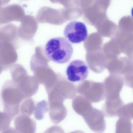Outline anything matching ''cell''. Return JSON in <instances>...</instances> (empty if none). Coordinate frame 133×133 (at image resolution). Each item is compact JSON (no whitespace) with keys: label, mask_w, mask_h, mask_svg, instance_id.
<instances>
[{"label":"cell","mask_w":133,"mask_h":133,"mask_svg":"<svg viewBox=\"0 0 133 133\" xmlns=\"http://www.w3.org/2000/svg\"><path fill=\"white\" fill-rule=\"evenodd\" d=\"M124 83L119 78L109 77L106 79L103 83L105 99H115L119 97Z\"/></svg>","instance_id":"obj_11"},{"label":"cell","mask_w":133,"mask_h":133,"mask_svg":"<svg viewBox=\"0 0 133 133\" xmlns=\"http://www.w3.org/2000/svg\"><path fill=\"white\" fill-rule=\"evenodd\" d=\"M16 118L14 122L16 129L23 133H34L36 130L35 121L29 116L19 115Z\"/></svg>","instance_id":"obj_14"},{"label":"cell","mask_w":133,"mask_h":133,"mask_svg":"<svg viewBox=\"0 0 133 133\" xmlns=\"http://www.w3.org/2000/svg\"><path fill=\"white\" fill-rule=\"evenodd\" d=\"M71 44L66 39L57 37L50 39L44 49L46 56L55 63L63 64L69 61L73 53Z\"/></svg>","instance_id":"obj_2"},{"label":"cell","mask_w":133,"mask_h":133,"mask_svg":"<svg viewBox=\"0 0 133 133\" xmlns=\"http://www.w3.org/2000/svg\"><path fill=\"white\" fill-rule=\"evenodd\" d=\"M65 37L73 43H78L85 41L88 34L87 30L83 23L77 21L69 22L64 31Z\"/></svg>","instance_id":"obj_5"},{"label":"cell","mask_w":133,"mask_h":133,"mask_svg":"<svg viewBox=\"0 0 133 133\" xmlns=\"http://www.w3.org/2000/svg\"><path fill=\"white\" fill-rule=\"evenodd\" d=\"M117 116L130 120L133 118V103H130L123 105L119 110Z\"/></svg>","instance_id":"obj_19"},{"label":"cell","mask_w":133,"mask_h":133,"mask_svg":"<svg viewBox=\"0 0 133 133\" xmlns=\"http://www.w3.org/2000/svg\"><path fill=\"white\" fill-rule=\"evenodd\" d=\"M82 117L89 128L94 132L102 133L104 131L106 123L101 111L92 107Z\"/></svg>","instance_id":"obj_6"},{"label":"cell","mask_w":133,"mask_h":133,"mask_svg":"<svg viewBox=\"0 0 133 133\" xmlns=\"http://www.w3.org/2000/svg\"><path fill=\"white\" fill-rule=\"evenodd\" d=\"M49 110V105L46 101L43 100L38 103L35 106L34 110V116L37 120L43 119L45 113Z\"/></svg>","instance_id":"obj_18"},{"label":"cell","mask_w":133,"mask_h":133,"mask_svg":"<svg viewBox=\"0 0 133 133\" xmlns=\"http://www.w3.org/2000/svg\"><path fill=\"white\" fill-rule=\"evenodd\" d=\"M49 103L63 102L65 99H71L76 96L77 90L75 85L67 81L55 82L48 89L46 90Z\"/></svg>","instance_id":"obj_3"},{"label":"cell","mask_w":133,"mask_h":133,"mask_svg":"<svg viewBox=\"0 0 133 133\" xmlns=\"http://www.w3.org/2000/svg\"><path fill=\"white\" fill-rule=\"evenodd\" d=\"M1 99L4 112L12 119L19 115L21 105L26 98L12 80L6 81L1 90Z\"/></svg>","instance_id":"obj_1"},{"label":"cell","mask_w":133,"mask_h":133,"mask_svg":"<svg viewBox=\"0 0 133 133\" xmlns=\"http://www.w3.org/2000/svg\"><path fill=\"white\" fill-rule=\"evenodd\" d=\"M23 8L14 4L0 8V25L11 21H21L25 16Z\"/></svg>","instance_id":"obj_10"},{"label":"cell","mask_w":133,"mask_h":133,"mask_svg":"<svg viewBox=\"0 0 133 133\" xmlns=\"http://www.w3.org/2000/svg\"><path fill=\"white\" fill-rule=\"evenodd\" d=\"M88 71V66L84 61L75 60L71 62L68 65L66 74L69 81L78 82L83 81L87 78Z\"/></svg>","instance_id":"obj_8"},{"label":"cell","mask_w":133,"mask_h":133,"mask_svg":"<svg viewBox=\"0 0 133 133\" xmlns=\"http://www.w3.org/2000/svg\"><path fill=\"white\" fill-rule=\"evenodd\" d=\"M16 46L12 43L5 42L0 44V65L3 71L10 69L17 61Z\"/></svg>","instance_id":"obj_9"},{"label":"cell","mask_w":133,"mask_h":133,"mask_svg":"<svg viewBox=\"0 0 133 133\" xmlns=\"http://www.w3.org/2000/svg\"><path fill=\"white\" fill-rule=\"evenodd\" d=\"M23 0L26 1V0Z\"/></svg>","instance_id":"obj_24"},{"label":"cell","mask_w":133,"mask_h":133,"mask_svg":"<svg viewBox=\"0 0 133 133\" xmlns=\"http://www.w3.org/2000/svg\"><path fill=\"white\" fill-rule=\"evenodd\" d=\"M3 71V68L0 65V74Z\"/></svg>","instance_id":"obj_23"},{"label":"cell","mask_w":133,"mask_h":133,"mask_svg":"<svg viewBox=\"0 0 133 133\" xmlns=\"http://www.w3.org/2000/svg\"><path fill=\"white\" fill-rule=\"evenodd\" d=\"M12 120L6 114L0 111V131H4L8 129Z\"/></svg>","instance_id":"obj_20"},{"label":"cell","mask_w":133,"mask_h":133,"mask_svg":"<svg viewBox=\"0 0 133 133\" xmlns=\"http://www.w3.org/2000/svg\"><path fill=\"white\" fill-rule=\"evenodd\" d=\"M52 3L62 5L65 8H78L79 5V0H50Z\"/></svg>","instance_id":"obj_21"},{"label":"cell","mask_w":133,"mask_h":133,"mask_svg":"<svg viewBox=\"0 0 133 133\" xmlns=\"http://www.w3.org/2000/svg\"><path fill=\"white\" fill-rule=\"evenodd\" d=\"M11 0H0V8L7 4Z\"/></svg>","instance_id":"obj_22"},{"label":"cell","mask_w":133,"mask_h":133,"mask_svg":"<svg viewBox=\"0 0 133 133\" xmlns=\"http://www.w3.org/2000/svg\"><path fill=\"white\" fill-rule=\"evenodd\" d=\"M91 103L83 96L80 95L74 97L72 105L75 112L82 116L92 108Z\"/></svg>","instance_id":"obj_16"},{"label":"cell","mask_w":133,"mask_h":133,"mask_svg":"<svg viewBox=\"0 0 133 133\" xmlns=\"http://www.w3.org/2000/svg\"><path fill=\"white\" fill-rule=\"evenodd\" d=\"M123 105V101L120 97L115 99H106L101 111L104 116L114 117L117 116L119 110Z\"/></svg>","instance_id":"obj_15"},{"label":"cell","mask_w":133,"mask_h":133,"mask_svg":"<svg viewBox=\"0 0 133 133\" xmlns=\"http://www.w3.org/2000/svg\"><path fill=\"white\" fill-rule=\"evenodd\" d=\"M18 27L12 24H8L0 28V44L5 42L13 44L18 48Z\"/></svg>","instance_id":"obj_12"},{"label":"cell","mask_w":133,"mask_h":133,"mask_svg":"<svg viewBox=\"0 0 133 133\" xmlns=\"http://www.w3.org/2000/svg\"></svg>","instance_id":"obj_25"},{"label":"cell","mask_w":133,"mask_h":133,"mask_svg":"<svg viewBox=\"0 0 133 133\" xmlns=\"http://www.w3.org/2000/svg\"><path fill=\"white\" fill-rule=\"evenodd\" d=\"M77 91L91 103L98 102L105 98L103 83L86 80L81 83Z\"/></svg>","instance_id":"obj_4"},{"label":"cell","mask_w":133,"mask_h":133,"mask_svg":"<svg viewBox=\"0 0 133 133\" xmlns=\"http://www.w3.org/2000/svg\"><path fill=\"white\" fill-rule=\"evenodd\" d=\"M49 114L51 120L55 124H58L66 117L67 110L63 102H54L49 103Z\"/></svg>","instance_id":"obj_13"},{"label":"cell","mask_w":133,"mask_h":133,"mask_svg":"<svg viewBox=\"0 0 133 133\" xmlns=\"http://www.w3.org/2000/svg\"><path fill=\"white\" fill-rule=\"evenodd\" d=\"M116 124V133H131L132 124L130 120L123 118H119Z\"/></svg>","instance_id":"obj_17"},{"label":"cell","mask_w":133,"mask_h":133,"mask_svg":"<svg viewBox=\"0 0 133 133\" xmlns=\"http://www.w3.org/2000/svg\"><path fill=\"white\" fill-rule=\"evenodd\" d=\"M36 18L40 22H62L68 20L65 8L56 9L45 6L39 10Z\"/></svg>","instance_id":"obj_7"}]
</instances>
